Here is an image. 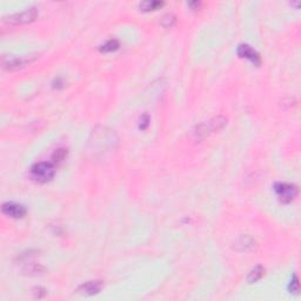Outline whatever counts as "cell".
I'll return each instance as SVG.
<instances>
[{
	"instance_id": "6da1fadb",
	"label": "cell",
	"mask_w": 301,
	"mask_h": 301,
	"mask_svg": "<svg viewBox=\"0 0 301 301\" xmlns=\"http://www.w3.org/2000/svg\"><path fill=\"white\" fill-rule=\"evenodd\" d=\"M118 145V137L114 131L106 127H98L92 133L88 146L92 153L99 154L114 150Z\"/></svg>"
},
{
	"instance_id": "8fae6325",
	"label": "cell",
	"mask_w": 301,
	"mask_h": 301,
	"mask_svg": "<svg viewBox=\"0 0 301 301\" xmlns=\"http://www.w3.org/2000/svg\"><path fill=\"white\" fill-rule=\"evenodd\" d=\"M254 245H255L254 240H252L251 238H248V237L240 238V239L235 243V247L241 246V248H239V251H247V249L253 248V246Z\"/></svg>"
},
{
	"instance_id": "3957f363",
	"label": "cell",
	"mask_w": 301,
	"mask_h": 301,
	"mask_svg": "<svg viewBox=\"0 0 301 301\" xmlns=\"http://www.w3.org/2000/svg\"><path fill=\"white\" fill-rule=\"evenodd\" d=\"M35 59H37V55H4L1 58V64L5 70L14 71L27 66L31 62H33Z\"/></svg>"
},
{
	"instance_id": "52a82bcc",
	"label": "cell",
	"mask_w": 301,
	"mask_h": 301,
	"mask_svg": "<svg viewBox=\"0 0 301 301\" xmlns=\"http://www.w3.org/2000/svg\"><path fill=\"white\" fill-rule=\"evenodd\" d=\"M2 213L13 219H20L26 214V208L23 205L16 204V202H5L1 207Z\"/></svg>"
},
{
	"instance_id": "7a4b0ae2",
	"label": "cell",
	"mask_w": 301,
	"mask_h": 301,
	"mask_svg": "<svg viewBox=\"0 0 301 301\" xmlns=\"http://www.w3.org/2000/svg\"><path fill=\"white\" fill-rule=\"evenodd\" d=\"M55 166L51 163L41 162L31 167V178L39 184H45L55 177Z\"/></svg>"
},
{
	"instance_id": "5b68a950",
	"label": "cell",
	"mask_w": 301,
	"mask_h": 301,
	"mask_svg": "<svg viewBox=\"0 0 301 301\" xmlns=\"http://www.w3.org/2000/svg\"><path fill=\"white\" fill-rule=\"evenodd\" d=\"M38 16V8L37 7H29L26 8L25 11L20 12V13L12 14V16L5 18V22L11 25H20V24H27L33 22Z\"/></svg>"
},
{
	"instance_id": "9c48e42d",
	"label": "cell",
	"mask_w": 301,
	"mask_h": 301,
	"mask_svg": "<svg viewBox=\"0 0 301 301\" xmlns=\"http://www.w3.org/2000/svg\"><path fill=\"white\" fill-rule=\"evenodd\" d=\"M238 55H239L240 58L248 59V60H251L254 65H260V55H259L257 51L253 50L249 45H240V46L238 47Z\"/></svg>"
},
{
	"instance_id": "277c9868",
	"label": "cell",
	"mask_w": 301,
	"mask_h": 301,
	"mask_svg": "<svg viewBox=\"0 0 301 301\" xmlns=\"http://www.w3.org/2000/svg\"><path fill=\"white\" fill-rule=\"evenodd\" d=\"M225 125H226L225 118H222V117L213 118L212 120L207 121V123H205V124L199 125V126L196 127V130L194 131L195 138L198 140L205 138V137L208 136L210 133L217 132V131L221 130Z\"/></svg>"
},
{
	"instance_id": "5bb4252c",
	"label": "cell",
	"mask_w": 301,
	"mask_h": 301,
	"mask_svg": "<svg viewBox=\"0 0 301 301\" xmlns=\"http://www.w3.org/2000/svg\"><path fill=\"white\" fill-rule=\"evenodd\" d=\"M67 156V150H65V148H59V150L55 151V153L53 154V160H55V163H61L62 160L65 159Z\"/></svg>"
},
{
	"instance_id": "4fadbf2b",
	"label": "cell",
	"mask_w": 301,
	"mask_h": 301,
	"mask_svg": "<svg viewBox=\"0 0 301 301\" xmlns=\"http://www.w3.org/2000/svg\"><path fill=\"white\" fill-rule=\"evenodd\" d=\"M159 6H163V2L160 1H144L140 4V8H142V11H154L157 10Z\"/></svg>"
},
{
	"instance_id": "30bf717a",
	"label": "cell",
	"mask_w": 301,
	"mask_h": 301,
	"mask_svg": "<svg viewBox=\"0 0 301 301\" xmlns=\"http://www.w3.org/2000/svg\"><path fill=\"white\" fill-rule=\"evenodd\" d=\"M264 274H265L264 268L261 266H257L254 270L251 271V273L248 274V276H247V281H248L249 284H254V282L259 281V280L264 276Z\"/></svg>"
},
{
	"instance_id": "8992f818",
	"label": "cell",
	"mask_w": 301,
	"mask_h": 301,
	"mask_svg": "<svg viewBox=\"0 0 301 301\" xmlns=\"http://www.w3.org/2000/svg\"><path fill=\"white\" fill-rule=\"evenodd\" d=\"M275 192L278 195L279 200L281 202H291L292 200L297 198L298 195V187L296 185L280 183L275 185Z\"/></svg>"
},
{
	"instance_id": "9a60e30c",
	"label": "cell",
	"mask_w": 301,
	"mask_h": 301,
	"mask_svg": "<svg viewBox=\"0 0 301 301\" xmlns=\"http://www.w3.org/2000/svg\"><path fill=\"white\" fill-rule=\"evenodd\" d=\"M175 22V17L172 16V14H166V16L163 17L162 19V25L164 27H171V26Z\"/></svg>"
},
{
	"instance_id": "ba28073f",
	"label": "cell",
	"mask_w": 301,
	"mask_h": 301,
	"mask_svg": "<svg viewBox=\"0 0 301 301\" xmlns=\"http://www.w3.org/2000/svg\"><path fill=\"white\" fill-rule=\"evenodd\" d=\"M103 288V281L100 280H93V281H87L84 282L77 288V293L82 294V296H94L98 294Z\"/></svg>"
},
{
	"instance_id": "7c38bea8",
	"label": "cell",
	"mask_w": 301,
	"mask_h": 301,
	"mask_svg": "<svg viewBox=\"0 0 301 301\" xmlns=\"http://www.w3.org/2000/svg\"><path fill=\"white\" fill-rule=\"evenodd\" d=\"M118 49H119V41L115 39H111L100 47V51L101 52H113V51Z\"/></svg>"
},
{
	"instance_id": "2e32d148",
	"label": "cell",
	"mask_w": 301,
	"mask_h": 301,
	"mask_svg": "<svg viewBox=\"0 0 301 301\" xmlns=\"http://www.w3.org/2000/svg\"><path fill=\"white\" fill-rule=\"evenodd\" d=\"M298 291H299V282H298L297 276H294V280L292 281V284H291V293H292V292L297 293Z\"/></svg>"
}]
</instances>
